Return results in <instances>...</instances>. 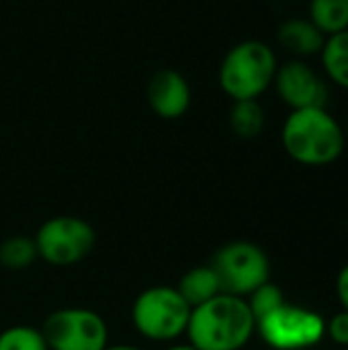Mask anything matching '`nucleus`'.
<instances>
[{
    "label": "nucleus",
    "instance_id": "obj_3",
    "mask_svg": "<svg viewBox=\"0 0 348 350\" xmlns=\"http://www.w3.org/2000/svg\"><path fill=\"white\" fill-rule=\"evenodd\" d=\"M279 59L275 49L260 39H246L228 49L219 64L217 80L234 100H258L275 80Z\"/></svg>",
    "mask_w": 348,
    "mask_h": 350
},
{
    "label": "nucleus",
    "instance_id": "obj_1",
    "mask_svg": "<svg viewBox=\"0 0 348 350\" xmlns=\"http://www.w3.org/2000/svg\"><path fill=\"white\" fill-rule=\"evenodd\" d=\"M281 144L293 162L322 168L343 156L347 135L343 123L326 107H310L289 111L281 127Z\"/></svg>",
    "mask_w": 348,
    "mask_h": 350
},
{
    "label": "nucleus",
    "instance_id": "obj_18",
    "mask_svg": "<svg viewBox=\"0 0 348 350\" xmlns=\"http://www.w3.org/2000/svg\"><path fill=\"white\" fill-rule=\"evenodd\" d=\"M246 304L254 316V320L258 322L260 318H265L267 314L275 312L277 308H281L285 304V295L281 291L279 285H275L273 281H267L265 285H260L258 289H254L248 297Z\"/></svg>",
    "mask_w": 348,
    "mask_h": 350
},
{
    "label": "nucleus",
    "instance_id": "obj_16",
    "mask_svg": "<svg viewBox=\"0 0 348 350\" xmlns=\"http://www.w3.org/2000/svg\"><path fill=\"white\" fill-rule=\"evenodd\" d=\"M39 258L31 236H10L0 242V267L6 271H27Z\"/></svg>",
    "mask_w": 348,
    "mask_h": 350
},
{
    "label": "nucleus",
    "instance_id": "obj_19",
    "mask_svg": "<svg viewBox=\"0 0 348 350\" xmlns=\"http://www.w3.org/2000/svg\"><path fill=\"white\" fill-rule=\"evenodd\" d=\"M326 336L340 349H348V312L340 310L326 320Z\"/></svg>",
    "mask_w": 348,
    "mask_h": 350
},
{
    "label": "nucleus",
    "instance_id": "obj_5",
    "mask_svg": "<svg viewBox=\"0 0 348 350\" xmlns=\"http://www.w3.org/2000/svg\"><path fill=\"white\" fill-rule=\"evenodd\" d=\"M219 279L222 291L248 297L254 289L271 281V260L267 252L248 240H236L224 244L209 262Z\"/></svg>",
    "mask_w": 348,
    "mask_h": 350
},
{
    "label": "nucleus",
    "instance_id": "obj_21",
    "mask_svg": "<svg viewBox=\"0 0 348 350\" xmlns=\"http://www.w3.org/2000/svg\"><path fill=\"white\" fill-rule=\"evenodd\" d=\"M105 350H144L139 347H133V345H107Z\"/></svg>",
    "mask_w": 348,
    "mask_h": 350
},
{
    "label": "nucleus",
    "instance_id": "obj_17",
    "mask_svg": "<svg viewBox=\"0 0 348 350\" xmlns=\"http://www.w3.org/2000/svg\"><path fill=\"white\" fill-rule=\"evenodd\" d=\"M0 350H49L41 328L10 326L0 332Z\"/></svg>",
    "mask_w": 348,
    "mask_h": 350
},
{
    "label": "nucleus",
    "instance_id": "obj_22",
    "mask_svg": "<svg viewBox=\"0 0 348 350\" xmlns=\"http://www.w3.org/2000/svg\"><path fill=\"white\" fill-rule=\"evenodd\" d=\"M166 350H197V349H195L193 345H189V342H187V345H172V347H168Z\"/></svg>",
    "mask_w": 348,
    "mask_h": 350
},
{
    "label": "nucleus",
    "instance_id": "obj_24",
    "mask_svg": "<svg viewBox=\"0 0 348 350\" xmlns=\"http://www.w3.org/2000/svg\"><path fill=\"white\" fill-rule=\"evenodd\" d=\"M343 350H348V349H343Z\"/></svg>",
    "mask_w": 348,
    "mask_h": 350
},
{
    "label": "nucleus",
    "instance_id": "obj_20",
    "mask_svg": "<svg viewBox=\"0 0 348 350\" xmlns=\"http://www.w3.org/2000/svg\"><path fill=\"white\" fill-rule=\"evenodd\" d=\"M336 297L340 301V310L348 312V265H345L336 275Z\"/></svg>",
    "mask_w": 348,
    "mask_h": 350
},
{
    "label": "nucleus",
    "instance_id": "obj_2",
    "mask_svg": "<svg viewBox=\"0 0 348 350\" xmlns=\"http://www.w3.org/2000/svg\"><path fill=\"white\" fill-rule=\"evenodd\" d=\"M256 334V320L244 297L219 293L193 308L187 336L197 350H242Z\"/></svg>",
    "mask_w": 348,
    "mask_h": 350
},
{
    "label": "nucleus",
    "instance_id": "obj_7",
    "mask_svg": "<svg viewBox=\"0 0 348 350\" xmlns=\"http://www.w3.org/2000/svg\"><path fill=\"white\" fill-rule=\"evenodd\" d=\"M33 240L43 262L51 267H72L92 252L96 232L82 217L57 215L43 221Z\"/></svg>",
    "mask_w": 348,
    "mask_h": 350
},
{
    "label": "nucleus",
    "instance_id": "obj_14",
    "mask_svg": "<svg viewBox=\"0 0 348 350\" xmlns=\"http://www.w3.org/2000/svg\"><path fill=\"white\" fill-rule=\"evenodd\" d=\"M267 125L265 109L258 100H234L230 109V127L242 139H252Z\"/></svg>",
    "mask_w": 348,
    "mask_h": 350
},
{
    "label": "nucleus",
    "instance_id": "obj_12",
    "mask_svg": "<svg viewBox=\"0 0 348 350\" xmlns=\"http://www.w3.org/2000/svg\"><path fill=\"white\" fill-rule=\"evenodd\" d=\"M176 291L183 295V299L193 308H199L203 304H207L209 299L217 297L222 291V285H219V279L213 271L211 265H201V267H193L189 269L178 285H176Z\"/></svg>",
    "mask_w": 348,
    "mask_h": 350
},
{
    "label": "nucleus",
    "instance_id": "obj_15",
    "mask_svg": "<svg viewBox=\"0 0 348 350\" xmlns=\"http://www.w3.org/2000/svg\"><path fill=\"white\" fill-rule=\"evenodd\" d=\"M326 37L348 29V0H310L308 16Z\"/></svg>",
    "mask_w": 348,
    "mask_h": 350
},
{
    "label": "nucleus",
    "instance_id": "obj_11",
    "mask_svg": "<svg viewBox=\"0 0 348 350\" xmlns=\"http://www.w3.org/2000/svg\"><path fill=\"white\" fill-rule=\"evenodd\" d=\"M326 35L304 16L287 18L277 29V43L291 55V57H312L318 55L324 47Z\"/></svg>",
    "mask_w": 348,
    "mask_h": 350
},
{
    "label": "nucleus",
    "instance_id": "obj_10",
    "mask_svg": "<svg viewBox=\"0 0 348 350\" xmlns=\"http://www.w3.org/2000/svg\"><path fill=\"white\" fill-rule=\"evenodd\" d=\"M150 109L166 121L180 119L191 107V86L187 78L176 70H158L146 88Z\"/></svg>",
    "mask_w": 348,
    "mask_h": 350
},
{
    "label": "nucleus",
    "instance_id": "obj_4",
    "mask_svg": "<svg viewBox=\"0 0 348 350\" xmlns=\"http://www.w3.org/2000/svg\"><path fill=\"white\" fill-rule=\"evenodd\" d=\"M191 306L183 299L176 287L156 285L142 291L131 308L135 330L154 342H172L187 334Z\"/></svg>",
    "mask_w": 348,
    "mask_h": 350
},
{
    "label": "nucleus",
    "instance_id": "obj_8",
    "mask_svg": "<svg viewBox=\"0 0 348 350\" xmlns=\"http://www.w3.org/2000/svg\"><path fill=\"white\" fill-rule=\"evenodd\" d=\"M41 332L49 350H105L109 345L105 318L88 308H62L51 312Z\"/></svg>",
    "mask_w": 348,
    "mask_h": 350
},
{
    "label": "nucleus",
    "instance_id": "obj_13",
    "mask_svg": "<svg viewBox=\"0 0 348 350\" xmlns=\"http://www.w3.org/2000/svg\"><path fill=\"white\" fill-rule=\"evenodd\" d=\"M320 55L322 76L348 92V29L328 35Z\"/></svg>",
    "mask_w": 348,
    "mask_h": 350
},
{
    "label": "nucleus",
    "instance_id": "obj_9",
    "mask_svg": "<svg viewBox=\"0 0 348 350\" xmlns=\"http://www.w3.org/2000/svg\"><path fill=\"white\" fill-rule=\"evenodd\" d=\"M273 88L283 105L291 111L310 109V107H326L330 98L328 80L306 59L289 57L279 64Z\"/></svg>",
    "mask_w": 348,
    "mask_h": 350
},
{
    "label": "nucleus",
    "instance_id": "obj_23",
    "mask_svg": "<svg viewBox=\"0 0 348 350\" xmlns=\"http://www.w3.org/2000/svg\"><path fill=\"white\" fill-rule=\"evenodd\" d=\"M343 127H345V135H347V142H348V115H347V121H345V125H343Z\"/></svg>",
    "mask_w": 348,
    "mask_h": 350
},
{
    "label": "nucleus",
    "instance_id": "obj_6",
    "mask_svg": "<svg viewBox=\"0 0 348 350\" xmlns=\"http://www.w3.org/2000/svg\"><path fill=\"white\" fill-rule=\"evenodd\" d=\"M256 332L275 350H306L326 338V318L316 310L285 301L256 322Z\"/></svg>",
    "mask_w": 348,
    "mask_h": 350
}]
</instances>
